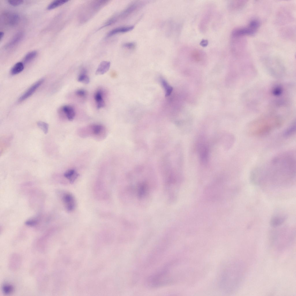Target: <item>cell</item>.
Instances as JSON below:
<instances>
[{
    "label": "cell",
    "instance_id": "obj_1",
    "mask_svg": "<svg viewBox=\"0 0 296 296\" xmlns=\"http://www.w3.org/2000/svg\"><path fill=\"white\" fill-rule=\"evenodd\" d=\"M296 154L288 150L278 153L253 170L261 182L266 177L290 178L296 173Z\"/></svg>",
    "mask_w": 296,
    "mask_h": 296
},
{
    "label": "cell",
    "instance_id": "obj_2",
    "mask_svg": "<svg viewBox=\"0 0 296 296\" xmlns=\"http://www.w3.org/2000/svg\"><path fill=\"white\" fill-rule=\"evenodd\" d=\"M283 123V120L279 116L269 115L260 118L250 123L247 126L246 131L248 134L251 136H264L280 128Z\"/></svg>",
    "mask_w": 296,
    "mask_h": 296
},
{
    "label": "cell",
    "instance_id": "obj_3",
    "mask_svg": "<svg viewBox=\"0 0 296 296\" xmlns=\"http://www.w3.org/2000/svg\"><path fill=\"white\" fill-rule=\"evenodd\" d=\"M260 25V23L258 20H252L247 26L237 28L234 29L232 32V36L235 38H238L245 36L254 35L256 32Z\"/></svg>",
    "mask_w": 296,
    "mask_h": 296
},
{
    "label": "cell",
    "instance_id": "obj_4",
    "mask_svg": "<svg viewBox=\"0 0 296 296\" xmlns=\"http://www.w3.org/2000/svg\"><path fill=\"white\" fill-rule=\"evenodd\" d=\"M198 151L199 159L203 164H206L208 162L209 155V149L208 145L204 142H199L197 145Z\"/></svg>",
    "mask_w": 296,
    "mask_h": 296
},
{
    "label": "cell",
    "instance_id": "obj_5",
    "mask_svg": "<svg viewBox=\"0 0 296 296\" xmlns=\"http://www.w3.org/2000/svg\"><path fill=\"white\" fill-rule=\"evenodd\" d=\"M44 80V79H41L34 84L20 97L18 101L20 102L23 101L32 95L42 84Z\"/></svg>",
    "mask_w": 296,
    "mask_h": 296
},
{
    "label": "cell",
    "instance_id": "obj_6",
    "mask_svg": "<svg viewBox=\"0 0 296 296\" xmlns=\"http://www.w3.org/2000/svg\"><path fill=\"white\" fill-rule=\"evenodd\" d=\"M62 200L67 210L71 211L74 209L75 201L74 198L70 193H66L62 197Z\"/></svg>",
    "mask_w": 296,
    "mask_h": 296
},
{
    "label": "cell",
    "instance_id": "obj_7",
    "mask_svg": "<svg viewBox=\"0 0 296 296\" xmlns=\"http://www.w3.org/2000/svg\"><path fill=\"white\" fill-rule=\"evenodd\" d=\"M4 19L6 23L12 26L16 25L19 23L20 20L19 17L17 14L12 12L5 14Z\"/></svg>",
    "mask_w": 296,
    "mask_h": 296
},
{
    "label": "cell",
    "instance_id": "obj_8",
    "mask_svg": "<svg viewBox=\"0 0 296 296\" xmlns=\"http://www.w3.org/2000/svg\"><path fill=\"white\" fill-rule=\"evenodd\" d=\"M134 28V26H133L116 27L110 31L107 34V36L108 37L119 33L127 32L132 30Z\"/></svg>",
    "mask_w": 296,
    "mask_h": 296
},
{
    "label": "cell",
    "instance_id": "obj_9",
    "mask_svg": "<svg viewBox=\"0 0 296 296\" xmlns=\"http://www.w3.org/2000/svg\"><path fill=\"white\" fill-rule=\"evenodd\" d=\"M94 98L98 109L105 106V102L103 99V93L101 90L99 89L94 94Z\"/></svg>",
    "mask_w": 296,
    "mask_h": 296
},
{
    "label": "cell",
    "instance_id": "obj_10",
    "mask_svg": "<svg viewBox=\"0 0 296 296\" xmlns=\"http://www.w3.org/2000/svg\"><path fill=\"white\" fill-rule=\"evenodd\" d=\"M138 5L139 3L137 2H134L132 3L123 11L119 15L118 17H116L117 19L118 17L123 18L127 16L135 10L138 8Z\"/></svg>",
    "mask_w": 296,
    "mask_h": 296
},
{
    "label": "cell",
    "instance_id": "obj_11",
    "mask_svg": "<svg viewBox=\"0 0 296 296\" xmlns=\"http://www.w3.org/2000/svg\"><path fill=\"white\" fill-rule=\"evenodd\" d=\"M110 65V63L108 61H103L98 66L95 72L96 75H103L109 70Z\"/></svg>",
    "mask_w": 296,
    "mask_h": 296
},
{
    "label": "cell",
    "instance_id": "obj_12",
    "mask_svg": "<svg viewBox=\"0 0 296 296\" xmlns=\"http://www.w3.org/2000/svg\"><path fill=\"white\" fill-rule=\"evenodd\" d=\"M62 110L69 121H72L73 119L75 116V112L72 106L65 105L62 107Z\"/></svg>",
    "mask_w": 296,
    "mask_h": 296
},
{
    "label": "cell",
    "instance_id": "obj_13",
    "mask_svg": "<svg viewBox=\"0 0 296 296\" xmlns=\"http://www.w3.org/2000/svg\"><path fill=\"white\" fill-rule=\"evenodd\" d=\"M23 34V32H20L17 33L6 45V48H11L19 42L22 39Z\"/></svg>",
    "mask_w": 296,
    "mask_h": 296
},
{
    "label": "cell",
    "instance_id": "obj_14",
    "mask_svg": "<svg viewBox=\"0 0 296 296\" xmlns=\"http://www.w3.org/2000/svg\"><path fill=\"white\" fill-rule=\"evenodd\" d=\"M246 3V1H234L230 3L229 7L232 10H238L243 7Z\"/></svg>",
    "mask_w": 296,
    "mask_h": 296
},
{
    "label": "cell",
    "instance_id": "obj_15",
    "mask_svg": "<svg viewBox=\"0 0 296 296\" xmlns=\"http://www.w3.org/2000/svg\"><path fill=\"white\" fill-rule=\"evenodd\" d=\"M295 132L296 124L295 122H294L284 130L283 136L285 138H288L294 135Z\"/></svg>",
    "mask_w": 296,
    "mask_h": 296
},
{
    "label": "cell",
    "instance_id": "obj_16",
    "mask_svg": "<svg viewBox=\"0 0 296 296\" xmlns=\"http://www.w3.org/2000/svg\"><path fill=\"white\" fill-rule=\"evenodd\" d=\"M286 217L282 216H275L273 217L271 219L270 223L271 225L274 227L279 226L282 224L285 221Z\"/></svg>",
    "mask_w": 296,
    "mask_h": 296
},
{
    "label": "cell",
    "instance_id": "obj_17",
    "mask_svg": "<svg viewBox=\"0 0 296 296\" xmlns=\"http://www.w3.org/2000/svg\"><path fill=\"white\" fill-rule=\"evenodd\" d=\"M64 177L71 182H73L78 176V174L73 169H69L65 172L64 174Z\"/></svg>",
    "mask_w": 296,
    "mask_h": 296
},
{
    "label": "cell",
    "instance_id": "obj_18",
    "mask_svg": "<svg viewBox=\"0 0 296 296\" xmlns=\"http://www.w3.org/2000/svg\"><path fill=\"white\" fill-rule=\"evenodd\" d=\"M77 80L78 82L85 84H88L90 82L89 77L87 74V71L84 68H82L79 75Z\"/></svg>",
    "mask_w": 296,
    "mask_h": 296
},
{
    "label": "cell",
    "instance_id": "obj_19",
    "mask_svg": "<svg viewBox=\"0 0 296 296\" xmlns=\"http://www.w3.org/2000/svg\"><path fill=\"white\" fill-rule=\"evenodd\" d=\"M24 68L23 63L21 62L16 63L12 68L11 73L12 75L18 74L22 71Z\"/></svg>",
    "mask_w": 296,
    "mask_h": 296
},
{
    "label": "cell",
    "instance_id": "obj_20",
    "mask_svg": "<svg viewBox=\"0 0 296 296\" xmlns=\"http://www.w3.org/2000/svg\"><path fill=\"white\" fill-rule=\"evenodd\" d=\"M69 1L66 0H57L53 1L47 7V9L51 10L58 7L67 3Z\"/></svg>",
    "mask_w": 296,
    "mask_h": 296
},
{
    "label": "cell",
    "instance_id": "obj_21",
    "mask_svg": "<svg viewBox=\"0 0 296 296\" xmlns=\"http://www.w3.org/2000/svg\"><path fill=\"white\" fill-rule=\"evenodd\" d=\"M37 54L36 51H32L28 53L24 57V62L27 63L31 61L36 57Z\"/></svg>",
    "mask_w": 296,
    "mask_h": 296
},
{
    "label": "cell",
    "instance_id": "obj_22",
    "mask_svg": "<svg viewBox=\"0 0 296 296\" xmlns=\"http://www.w3.org/2000/svg\"><path fill=\"white\" fill-rule=\"evenodd\" d=\"M160 80L165 90L166 96L169 95L172 92L173 88L168 84L164 79L161 78Z\"/></svg>",
    "mask_w": 296,
    "mask_h": 296
},
{
    "label": "cell",
    "instance_id": "obj_23",
    "mask_svg": "<svg viewBox=\"0 0 296 296\" xmlns=\"http://www.w3.org/2000/svg\"><path fill=\"white\" fill-rule=\"evenodd\" d=\"M190 54L192 58L196 60H199L201 59L204 54L200 50L195 49L191 52Z\"/></svg>",
    "mask_w": 296,
    "mask_h": 296
},
{
    "label": "cell",
    "instance_id": "obj_24",
    "mask_svg": "<svg viewBox=\"0 0 296 296\" xmlns=\"http://www.w3.org/2000/svg\"><path fill=\"white\" fill-rule=\"evenodd\" d=\"M103 127L100 125H95L92 126L91 129L93 134L95 135L99 134L103 129Z\"/></svg>",
    "mask_w": 296,
    "mask_h": 296
},
{
    "label": "cell",
    "instance_id": "obj_25",
    "mask_svg": "<svg viewBox=\"0 0 296 296\" xmlns=\"http://www.w3.org/2000/svg\"><path fill=\"white\" fill-rule=\"evenodd\" d=\"M37 124L38 127L42 130L45 134L47 133L49 125L47 123L43 121H39L37 122Z\"/></svg>",
    "mask_w": 296,
    "mask_h": 296
},
{
    "label": "cell",
    "instance_id": "obj_26",
    "mask_svg": "<svg viewBox=\"0 0 296 296\" xmlns=\"http://www.w3.org/2000/svg\"><path fill=\"white\" fill-rule=\"evenodd\" d=\"M75 95L80 97H84L87 95L86 91L82 89H79L77 90L75 92Z\"/></svg>",
    "mask_w": 296,
    "mask_h": 296
},
{
    "label": "cell",
    "instance_id": "obj_27",
    "mask_svg": "<svg viewBox=\"0 0 296 296\" xmlns=\"http://www.w3.org/2000/svg\"><path fill=\"white\" fill-rule=\"evenodd\" d=\"M8 3L13 6H17L22 4L23 1L21 0H9L8 1Z\"/></svg>",
    "mask_w": 296,
    "mask_h": 296
},
{
    "label": "cell",
    "instance_id": "obj_28",
    "mask_svg": "<svg viewBox=\"0 0 296 296\" xmlns=\"http://www.w3.org/2000/svg\"><path fill=\"white\" fill-rule=\"evenodd\" d=\"M3 291L6 294H8L11 293L13 290V287L9 285H5L3 287Z\"/></svg>",
    "mask_w": 296,
    "mask_h": 296
},
{
    "label": "cell",
    "instance_id": "obj_29",
    "mask_svg": "<svg viewBox=\"0 0 296 296\" xmlns=\"http://www.w3.org/2000/svg\"><path fill=\"white\" fill-rule=\"evenodd\" d=\"M38 223V221L34 219H31L26 221L25 222V224L26 225L30 226H33L36 225Z\"/></svg>",
    "mask_w": 296,
    "mask_h": 296
},
{
    "label": "cell",
    "instance_id": "obj_30",
    "mask_svg": "<svg viewBox=\"0 0 296 296\" xmlns=\"http://www.w3.org/2000/svg\"><path fill=\"white\" fill-rule=\"evenodd\" d=\"M123 46L125 48L129 49H134L136 46L135 44L133 42H127L124 44Z\"/></svg>",
    "mask_w": 296,
    "mask_h": 296
},
{
    "label": "cell",
    "instance_id": "obj_31",
    "mask_svg": "<svg viewBox=\"0 0 296 296\" xmlns=\"http://www.w3.org/2000/svg\"><path fill=\"white\" fill-rule=\"evenodd\" d=\"M208 44V41L206 40H203L201 42L200 45L203 47H206Z\"/></svg>",
    "mask_w": 296,
    "mask_h": 296
},
{
    "label": "cell",
    "instance_id": "obj_32",
    "mask_svg": "<svg viewBox=\"0 0 296 296\" xmlns=\"http://www.w3.org/2000/svg\"><path fill=\"white\" fill-rule=\"evenodd\" d=\"M4 33L3 32H0V41H1L3 37Z\"/></svg>",
    "mask_w": 296,
    "mask_h": 296
}]
</instances>
